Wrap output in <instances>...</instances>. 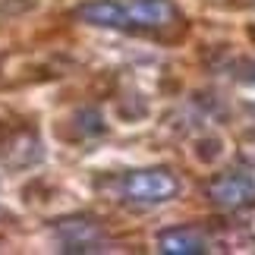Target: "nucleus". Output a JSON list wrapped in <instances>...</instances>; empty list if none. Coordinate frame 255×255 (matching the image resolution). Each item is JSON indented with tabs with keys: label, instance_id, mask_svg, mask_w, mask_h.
Instances as JSON below:
<instances>
[{
	"label": "nucleus",
	"instance_id": "nucleus-5",
	"mask_svg": "<svg viewBox=\"0 0 255 255\" xmlns=\"http://www.w3.org/2000/svg\"><path fill=\"white\" fill-rule=\"evenodd\" d=\"M44 158V148L38 142L35 132L28 129H19V132H9L3 142H0V161L6 167H32Z\"/></svg>",
	"mask_w": 255,
	"mask_h": 255
},
{
	"label": "nucleus",
	"instance_id": "nucleus-1",
	"mask_svg": "<svg viewBox=\"0 0 255 255\" xmlns=\"http://www.w3.org/2000/svg\"><path fill=\"white\" fill-rule=\"evenodd\" d=\"M120 195L129 205H164L173 202L180 195V176L170 167H142V170H129L120 180Z\"/></svg>",
	"mask_w": 255,
	"mask_h": 255
},
{
	"label": "nucleus",
	"instance_id": "nucleus-7",
	"mask_svg": "<svg viewBox=\"0 0 255 255\" xmlns=\"http://www.w3.org/2000/svg\"><path fill=\"white\" fill-rule=\"evenodd\" d=\"M154 246L164 255H205L208 252V240L192 227H170L158 233Z\"/></svg>",
	"mask_w": 255,
	"mask_h": 255
},
{
	"label": "nucleus",
	"instance_id": "nucleus-3",
	"mask_svg": "<svg viewBox=\"0 0 255 255\" xmlns=\"http://www.w3.org/2000/svg\"><path fill=\"white\" fill-rule=\"evenodd\" d=\"M180 22V6L173 0H129L126 3V28L132 32H161Z\"/></svg>",
	"mask_w": 255,
	"mask_h": 255
},
{
	"label": "nucleus",
	"instance_id": "nucleus-4",
	"mask_svg": "<svg viewBox=\"0 0 255 255\" xmlns=\"http://www.w3.org/2000/svg\"><path fill=\"white\" fill-rule=\"evenodd\" d=\"M57 240L63 252H101L104 246V230L95 218H66L57 221Z\"/></svg>",
	"mask_w": 255,
	"mask_h": 255
},
{
	"label": "nucleus",
	"instance_id": "nucleus-9",
	"mask_svg": "<svg viewBox=\"0 0 255 255\" xmlns=\"http://www.w3.org/2000/svg\"><path fill=\"white\" fill-rule=\"evenodd\" d=\"M249 230H252V237H255V211H252V218H249Z\"/></svg>",
	"mask_w": 255,
	"mask_h": 255
},
{
	"label": "nucleus",
	"instance_id": "nucleus-8",
	"mask_svg": "<svg viewBox=\"0 0 255 255\" xmlns=\"http://www.w3.org/2000/svg\"><path fill=\"white\" fill-rule=\"evenodd\" d=\"M76 129H79L82 135H101V132L107 129V123H104L101 111H95V107H85V111L76 114Z\"/></svg>",
	"mask_w": 255,
	"mask_h": 255
},
{
	"label": "nucleus",
	"instance_id": "nucleus-2",
	"mask_svg": "<svg viewBox=\"0 0 255 255\" xmlns=\"http://www.w3.org/2000/svg\"><path fill=\"white\" fill-rule=\"evenodd\" d=\"M205 199L218 211H240L255 202V176L249 170H227L205 186Z\"/></svg>",
	"mask_w": 255,
	"mask_h": 255
},
{
	"label": "nucleus",
	"instance_id": "nucleus-6",
	"mask_svg": "<svg viewBox=\"0 0 255 255\" xmlns=\"http://www.w3.org/2000/svg\"><path fill=\"white\" fill-rule=\"evenodd\" d=\"M73 16L95 28H126V3L120 0H85Z\"/></svg>",
	"mask_w": 255,
	"mask_h": 255
}]
</instances>
